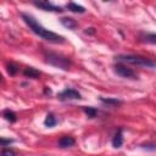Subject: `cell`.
<instances>
[{"label":"cell","mask_w":156,"mask_h":156,"mask_svg":"<svg viewBox=\"0 0 156 156\" xmlns=\"http://www.w3.org/2000/svg\"><path fill=\"white\" fill-rule=\"evenodd\" d=\"M22 20L24 21V23L29 27V29L37 34L38 37H40L41 39L49 41V43H54V44H61L65 41V38L60 34H56L46 28H44L32 15H28V13H22Z\"/></svg>","instance_id":"obj_1"},{"label":"cell","mask_w":156,"mask_h":156,"mask_svg":"<svg viewBox=\"0 0 156 156\" xmlns=\"http://www.w3.org/2000/svg\"><path fill=\"white\" fill-rule=\"evenodd\" d=\"M45 58L49 65L61 68V69H65V71L69 69V67H71V60L67 56H63L61 54L52 52V51H45Z\"/></svg>","instance_id":"obj_2"},{"label":"cell","mask_w":156,"mask_h":156,"mask_svg":"<svg viewBox=\"0 0 156 156\" xmlns=\"http://www.w3.org/2000/svg\"><path fill=\"white\" fill-rule=\"evenodd\" d=\"M116 60L118 62H127V63H132V65H138V66H145V67H155L156 66V62L147 58V57H144V56H140V55H117L116 56Z\"/></svg>","instance_id":"obj_3"},{"label":"cell","mask_w":156,"mask_h":156,"mask_svg":"<svg viewBox=\"0 0 156 156\" xmlns=\"http://www.w3.org/2000/svg\"><path fill=\"white\" fill-rule=\"evenodd\" d=\"M113 71H115V73L118 74L119 77L128 78V79H136L135 72H134L132 68L127 67L126 65H123V63H121V62L113 66Z\"/></svg>","instance_id":"obj_4"},{"label":"cell","mask_w":156,"mask_h":156,"mask_svg":"<svg viewBox=\"0 0 156 156\" xmlns=\"http://www.w3.org/2000/svg\"><path fill=\"white\" fill-rule=\"evenodd\" d=\"M57 98L61 100V101H67V100H78L82 98L80 93L76 89H72V88H67L65 90H62L61 93H58Z\"/></svg>","instance_id":"obj_5"},{"label":"cell","mask_w":156,"mask_h":156,"mask_svg":"<svg viewBox=\"0 0 156 156\" xmlns=\"http://www.w3.org/2000/svg\"><path fill=\"white\" fill-rule=\"evenodd\" d=\"M37 7H40L41 10L44 11H51V12H61L62 9L60 6H56V5H52L51 2L49 1H34L33 2Z\"/></svg>","instance_id":"obj_6"},{"label":"cell","mask_w":156,"mask_h":156,"mask_svg":"<svg viewBox=\"0 0 156 156\" xmlns=\"http://www.w3.org/2000/svg\"><path fill=\"white\" fill-rule=\"evenodd\" d=\"M74 143H76V140H74L72 136L65 135V136H62V138L57 141V145H58L60 147H69V146H73Z\"/></svg>","instance_id":"obj_7"},{"label":"cell","mask_w":156,"mask_h":156,"mask_svg":"<svg viewBox=\"0 0 156 156\" xmlns=\"http://www.w3.org/2000/svg\"><path fill=\"white\" fill-rule=\"evenodd\" d=\"M122 144H123V136H122V129L119 128L112 138V146L113 147H121Z\"/></svg>","instance_id":"obj_8"},{"label":"cell","mask_w":156,"mask_h":156,"mask_svg":"<svg viewBox=\"0 0 156 156\" xmlns=\"http://www.w3.org/2000/svg\"><path fill=\"white\" fill-rule=\"evenodd\" d=\"M140 39L149 44H156V33H144L140 35Z\"/></svg>","instance_id":"obj_9"},{"label":"cell","mask_w":156,"mask_h":156,"mask_svg":"<svg viewBox=\"0 0 156 156\" xmlns=\"http://www.w3.org/2000/svg\"><path fill=\"white\" fill-rule=\"evenodd\" d=\"M61 23L65 27H67L68 29H74L77 27V22L73 18H71V17H62L61 18Z\"/></svg>","instance_id":"obj_10"},{"label":"cell","mask_w":156,"mask_h":156,"mask_svg":"<svg viewBox=\"0 0 156 156\" xmlns=\"http://www.w3.org/2000/svg\"><path fill=\"white\" fill-rule=\"evenodd\" d=\"M23 74H24L26 77H29V78H38V77L40 76V72L37 71V69L33 68V67H26L24 71H23Z\"/></svg>","instance_id":"obj_11"},{"label":"cell","mask_w":156,"mask_h":156,"mask_svg":"<svg viewBox=\"0 0 156 156\" xmlns=\"http://www.w3.org/2000/svg\"><path fill=\"white\" fill-rule=\"evenodd\" d=\"M67 9L69 11H72V12H78V13H83L85 11V9L83 6H80V5H78L76 2H68L67 4Z\"/></svg>","instance_id":"obj_12"},{"label":"cell","mask_w":156,"mask_h":156,"mask_svg":"<svg viewBox=\"0 0 156 156\" xmlns=\"http://www.w3.org/2000/svg\"><path fill=\"white\" fill-rule=\"evenodd\" d=\"M2 116L5 117L6 121H9V122H11V123L16 122V119H17L16 113H15L13 111H11V110H5V111L2 112Z\"/></svg>","instance_id":"obj_13"},{"label":"cell","mask_w":156,"mask_h":156,"mask_svg":"<svg viewBox=\"0 0 156 156\" xmlns=\"http://www.w3.org/2000/svg\"><path fill=\"white\" fill-rule=\"evenodd\" d=\"M56 123H57V119L55 118V116L52 113H48L44 119V124L46 127H54V126H56Z\"/></svg>","instance_id":"obj_14"},{"label":"cell","mask_w":156,"mask_h":156,"mask_svg":"<svg viewBox=\"0 0 156 156\" xmlns=\"http://www.w3.org/2000/svg\"><path fill=\"white\" fill-rule=\"evenodd\" d=\"M100 100L102 101V102H105V104H107V105H111V106H117V105H121L122 104V101L121 100H118V99H113V98H100Z\"/></svg>","instance_id":"obj_15"},{"label":"cell","mask_w":156,"mask_h":156,"mask_svg":"<svg viewBox=\"0 0 156 156\" xmlns=\"http://www.w3.org/2000/svg\"><path fill=\"white\" fill-rule=\"evenodd\" d=\"M83 110H84L85 115H87L89 118H94V117L96 116V113H98L96 108H94V107H89V106H87V107H83Z\"/></svg>","instance_id":"obj_16"},{"label":"cell","mask_w":156,"mask_h":156,"mask_svg":"<svg viewBox=\"0 0 156 156\" xmlns=\"http://www.w3.org/2000/svg\"><path fill=\"white\" fill-rule=\"evenodd\" d=\"M17 71H18L17 65H15V63H9L7 65V72H9L10 76H15Z\"/></svg>","instance_id":"obj_17"},{"label":"cell","mask_w":156,"mask_h":156,"mask_svg":"<svg viewBox=\"0 0 156 156\" xmlns=\"http://www.w3.org/2000/svg\"><path fill=\"white\" fill-rule=\"evenodd\" d=\"M1 156H16V152L10 147H4L1 151Z\"/></svg>","instance_id":"obj_18"},{"label":"cell","mask_w":156,"mask_h":156,"mask_svg":"<svg viewBox=\"0 0 156 156\" xmlns=\"http://www.w3.org/2000/svg\"><path fill=\"white\" fill-rule=\"evenodd\" d=\"M12 141H13L12 139H5V138H1V139H0V144H1V146H6L7 144L10 145Z\"/></svg>","instance_id":"obj_19"},{"label":"cell","mask_w":156,"mask_h":156,"mask_svg":"<svg viewBox=\"0 0 156 156\" xmlns=\"http://www.w3.org/2000/svg\"><path fill=\"white\" fill-rule=\"evenodd\" d=\"M85 33H87V34H88V33H89V34H90V33L93 34V33H95V30H94V28H88V29L85 30Z\"/></svg>","instance_id":"obj_20"}]
</instances>
